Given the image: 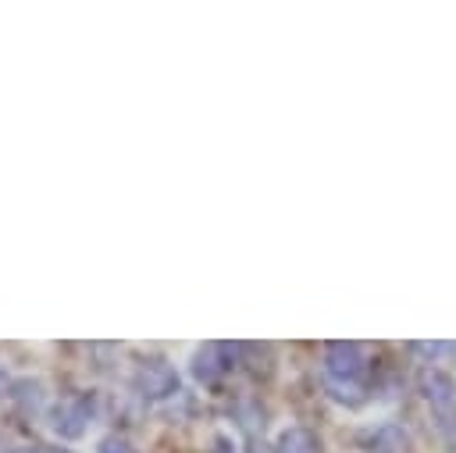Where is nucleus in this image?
Returning a JSON list of instances; mask_svg holds the SVG:
<instances>
[{
	"label": "nucleus",
	"mask_w": 456,
	"mask_h": 453,
	"mask_svg": "<svg viewBox=\"0 0 456 453\" xmlns=\"http://www.w3.org/2000/svg\"><path fill=\"white\" fill-rule=\"evenodd\" d=\"M100 453H135V449H132L128 439H121V435H107V439L100 442Z\"/></svg>",
	"instance_id": "9"
},
{
	"label": "nucleus",
	"mask_w": 456,
	"mask_h": 453,
	"mask_svg": "<svg viewBox=\"0 0 456 453\" xmlns=\"http://www.w3.org/2000/svg\"><path fill=\"white\" fill-rule=\"evenodd\" d=\"M246 453H274V449H271L264 439H249V449H246Z\"/></svg>",
	"instance_id": "11"
},
{
	"label": "nucleus",
	"mask_w": 456,
	"mask_h": 453,
	"mask_svg": "<svg viewBox=\"0 0 456 453\" xmlns=\"http://www.w3.org/2000/svg\"><path fill=\"white\" fill-rule=\"evenodd\" d=\"M132 385H135V392L142 399H164V396H175L178 392V375H175V367L167 360H146L135 371Z\"/></svg>",
	"instance_id": "1"
},
{
	"label": "nucleus",
	"mask_w": 456,
	"mask_h": 453,
	"mask_svg": "<svg viewBox=\"0 0 456 453\" xmlns=\"http://www.w3.org/2000/svg\"><path fill=\"white\" fill-rule=\"evenodd\" d=\"M11 396H14L18 403H25V407H39V403H43V389H39V382H18Z\"/></svg>",
	"instance_id": "8"
},
{
	"label": "nucleus",
	"mask_w": 456,
	"mask_h": 453,
	"mask_svg": "<svg viewBox=\"0 0 456 453\" xmlns=\"http://www.w3.org/2000/svg\"><path fill=\"white\" fill-rule=\"evenodd\" d=\"M413 350H420V353H428V357H438V353H445L449 346H445V342H417Z\"/></svg>",
	"instance_id": "10"
},
{
	"label": "nucleus",
	"mask_w": 456,
	"mask_h": 453,
	"mask_svg": "<svg viewBox=\"0 0 456 453\" xmlns=\"http://www.w3.org/2000/svg\"><path fill=\"white\" fill-rule=\"evenodd\" d=\"M32 453H68V449H61V446H36Z\"/></svg>",
	"instance_id": "12"
},
{
	"label": "nucleus",
	"mask_w": 456,
	"mask_h": 453,
	"mask_svg": "<svg viewBox=\"0 0 456 453\" xmlns=\"http://www.w3.org/2000/svg\"><path fill=\"white\" fill-rule=\"evenodd\" d=\"M228 350L232 346H221V342H207L192 353V378L196 382H217L224 371H228Z\"/></svg>",
	"instance_id": "4"
},
{
	"label": "nucleus",
	"mask_w": 456,
	"mask_h": 453,
	"mask_svg": "<svg viewBox=\"0 0 456 453\" xmlns=\"http://www.w3.org/2000/svg\"><path fill=\"white\" fill-rule=\"evenodd\" d=\"M93 410H96L93 396H75V399H68V403H61V407L53 410V428H57L64 439H78V435L89 428Z\"/></svg>",
	"instance_id": "3"
},
{
	"label": "nucleus",
	"mask_w": 456,
	"mask_h": 453,
	"mask_svg": "<svg viewBox=\"0 0 456 453\" xmlns=\"http://www.w3.org/2000/svg\"><path fill=\"white\" fill-rule=\"evenodd\" d=\"M406 446H410V432L403 424H395V421H385L370 435V453H403Z\"/></svg>",
	"instance_id": "6"
},
{
	"label": "nucleus",
	"mask_w": 456,
	"mask_h": 453,
	"mask_svg": "<svg viewBox=\"0 0 456 453\" xmlns=\"http://www.w3.org/2000/svg\"><path fill=\"white\" fill-rule=\"evenodd\" d=\"M274 453H321V439H317L310 428L292 424V428H285V432L278 435Z\"/></svg>",
	"instance_id": "7"
},
{
	"label": "nucleus",
	"mask_w": 456,
	"mask_h": 453,
	"mask_svg": "<svg viewBox=\"0 0 456 453\" xmlns=\"http://www.w3.org/2000/svg\"><path fill=\"white\" fill-rule=\"evenodd\" d=\"M420 392L435 410H452L456 407V382L438 367H428L420 375Z\"/></svg>",
	"instance_id": "5"
},
{
	"label": "nucleus",
	"mask_w": 456,
	"mask_h": 453,
	"mask_svg": "<svg viewBox=\"0 0 456 453\" xmlns=\"http://www.w3.org/2000/svg\"><path fill=\"white\" fill-rule=\"evenodd\" d=\"M217 453H232V446H228V439H224V435L217 439Z\"/></svg>",
	"instance_id": "13"
},
{
	"label": "nucleus",
	"mask_w": 456,
	"mask_h": 453,
	"mask_svg": "<svg viewBox=\"0 0 456 453\" xmlns=\"http://www.w3.org/2000/svg\"><path fill=\"white\" fill-rule=\"evenodd\" d=\"M324 375L328 382H353V385H363L360 375H363V353L356 342H331L328 353H324Z\"/></svg>",
	"instance_id": "2"
}]
</instances>
